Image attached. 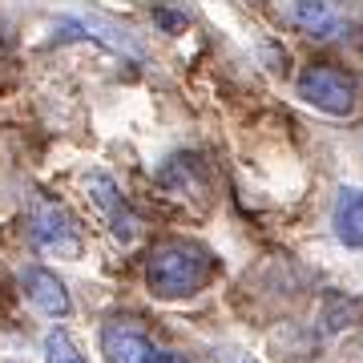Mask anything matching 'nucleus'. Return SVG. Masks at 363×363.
I'll use <instances>...</instances> for the list:
<instances>
[{
  "label": "nucleus",
  "instance_id": "obj_1",
  "mask_svg": "<svg viewBox=\"0 0 363 363\" xmlns=\"http://www.w3.org/2000/svg\"><path fill=\"white\" fill-rule=\"evenodd\" d=\"M214 274V255L202 242L190 238H166L150 250L145 262V283L157 298H186L198 295Z\"/></svg>",
  "mask_w": 363,
  "mask_h": 363
},
{
  "label": "nucleus",
  "instance_id": "obj_2",
  "mask_svg": "<svg viewBox=\"0 0 363 363\" xmlns=\"http://www.w3.org/2000/svg\"><path fill=\"white\" fill-rule=\"evenodd\" d=\"M28 234L45 255H57V259H81V250H85L77 218L57 198H37V206L28 214Z\"/></svg>",
  "mask_w": 363,
  "mask_h": 363
},
{
  "label": "nucleus",
  "instance_id": "obj_3",
  "mask_svg": "<svg viewBox=\"0 0 363 363\" xmlns=\"http://www.w3.org/2000/svg\"><path fill=\"white\" fill-rule=\"evenodd\" d=\"M355 77L343 73L339 65H307L298 73V97L307 105H315L319 113L331 117H351L355 113Z\"/></svg>",
  "mask_w": 363,
  "mask_h": 363
},
{
  "label": "nucleus",
  "instance_id": "obj_4",
  "mask_svg": "<svg viewBox=\"0 0 363 363\" xmlns=\"http://www.w3.org/2000/svg\"><path fill=\"white\" fill-rule=\"evenodd\" d=\"M101 351L109 363H190L186 355L162 347L157 339H150L130 319H113V323L101 327Z\"/></svg>",
  "mask_w": 363,
  "mask_h": 363
},
{
  "label": "nucleus",
  "instance_id": "obj_5",
  "mask_svg": "<svg viewBox=\"0 0 363 363\" xmlns=\"http://www.w3.org/2000/svg\"><path fill=\"white\" fill-rule=\"evenodd\" d=\"M85 186H89L93 206L105 214V222H109V230H113L117 242H133V238L142 234V218H138V214H133V206L121 198L117 182L109 178L105 169H93L89 178H85Z\"/></svg>",
  "mask_w": 363,
  "mask_h": 363
},
{
  "label": "nucleus",
  "instance_id": "obj_6",
  "mask_svg": "<svg viewBox=\"0 0 363 363\" xmlns=\"http://www.w3.org/2000/svg\"><path fill=\"white\" fill-rule=\"evenodd\" d=\"M25 295H28V303H33L40 315H49V319H65V315L73 311L65 283H61L49 267H28L25 271Z\"/></svg>",
  "mask_w": 363,
  "mask_h": 363
},
{
  "label": "nucleus",
  "instance_id": "obj_7",
  "mask_svg": "<svg viewBox=\"0 0 363 363\" xmlns=\"http://www.w3.org/2000/svg\"><path fill=\"white\" fill-rule=\"evenodd\" d=\"M331 230L343 247L363 250V186H343L331 210Z\"/></svg>",
  "mask_w": 363,
  "mask_h": 363
},
{
  "label": "nucleus",
  "instance_id": "obj_8",
  "mask_svg": "<svg viewBox=\"0 0 363 363\" xmlns=\"http://www.w3.org/2000/svg\"><path fill=\"white\" fill-rule=\"evenodd\" d=\"M57 37L69 40V37H89V40H101L109 45L113 52H125V57H138V45H133L121 28L105 25L97 16H65V21H57Z\"/></svg>",
  "mask_w": 363,
  "mask_h": 363
},
{
  "label": "nucleus",
  "instance_id": "obj_9",
  "mask_svg": "<svg viewBox=\"0 0 363 363\" xmlns=\"http://www.w3.org/2000/svg\"><path fill=\"white\" fill-rule=\"evenodd\" d=\"M286 16L295 21L307 37L315 40H327V37H335L339 25H343V13H339L335 4H319V0H303V4H291L286 9Z\"/></svg>",
  "mask_w": 363,
  "mask_h": 363
},
{
  "label": "nucleus",
  "instance_id": "obj_10",
  "mask_svg": "<svg viewBox=\"0 0 363 363\" xmlns=\"http://www.w3.org/2000/svg\"><path fill=\"white\" fill-rule=\"evenodd\" d=\"M45 359H49V363H85V355H81L77 343L69 339V331L57 327V331L45 335Z\"/></svg>",
  "mask_w": 363,
  "mask_h": 363
},
{
  "label": "nucleus",
  "instance_id": "obj_11",
  "mask_svg": "<svg viewBox=\"0 0 363 363\" xmlns=\"http://www.w3.org/2000/svg\"><path fill=\"white\" fill-rule=\"evenodd\" d=\"M157 21H162V25H169V28H178L182 21H186V16H178V13H166V9H157Z\"/></svg>",
  "mask_w": 363,
  "mask_h": 363
}]
</instances>
